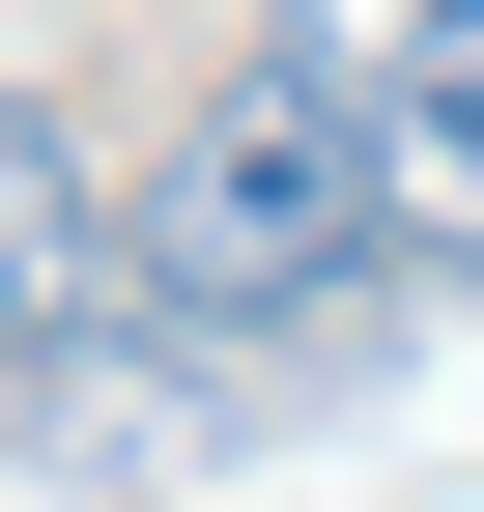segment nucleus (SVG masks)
<instances>
[{
    "instance_id": "nucleus-1",
    "label": "nucleus",
    "mask_w": 484,
    "mask_h": 512,
    "mask_svg": "<svg viewBox=\"0 0 484 512\" xmlns=\"http://www.w3.org/2000/svg\"><path fill=\"white\" fill-rule=\"evenodd\" d=\"M399 256V171H371V86H314V57H228L200 143L114 200V313H171L200 370H285L342 285Z\"/></svg>"
},
{
    "instance_id": "nucleus-2",
    "label": "nucleus",
    "mask_w": 484,
    "mask_h": 512,
    "mask_svg": "<svg viewBox=\"0 0 484 512\" xmlns=\"http://www.w3.org/2000/svg\"><path fill=\"white\" fill-rule=\"evenodd\" d=\"M86 313H114V200H86V143L0 86V370H86Z\"/></svg>"
},
{
    "instance_id": "nucleus-3",
    "label": "nucleus",
    "mask_w": 484,
    "mask_h": 512,
    "mask_svg": "<svg viewBox=\"0 0 484 512\" xmlns=\"http://www.w3.org/2000/svg\"><path fill=\"white\" fill-rule=\"evenodd\" d=\"M371 171H399V228H428V256H484V0L371 86Z\"/></svg>"
},
{
    "instance_id": "nucleus-4",
    "label": "nucleus",
    "mask_w": 484,
    "mask_h": 512,
    "mask_svg": "<svg viewBox=\"0 0 484 512\" xmlns=\"http://www.w3.org/2000/svg\"><path fill=\"white\" fill-rule=\"evenodd\" d=\"M428 29H456V0H257V57H314V86H399Z\"/></svg>"
}]
</instances>
